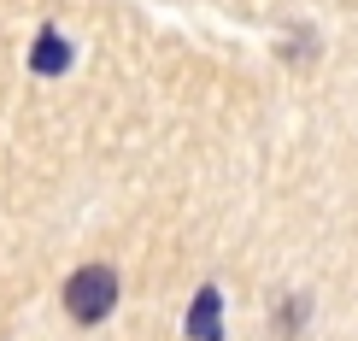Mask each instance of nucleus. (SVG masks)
Segmentation results:
<instances>
[{
	"label": "nucleus",
	"mask_w": 358,
	"mask_h": 341,
	"mask_svg": "<svg viewBox=\"0 0 358 341\" xmlns=\"http://www.w3.org/2000/svg\"><path fill=\"white\" fill-rule=\"evenodd\" d=\"M112 306H117V271L106 259H94V265H83V271H71V283H65V312L71 323H100V318H112Z\"/></svg>",
	"instance_id": "nucleus-1"
},
{
	"label": "nucleus",
	"mask_w": 358,
	"mask_h": 341,
	"mask_svg": "<svg viewBox=\"0 0 358 341\" xmlns=\"http://www.w3.org/2000/svg\"><path fill=\"white\" fill-rule=\"evenodd\" d=\"M223 294L206 283L200 294H194V306H188V318H182V330H188V341H223Z\"/></svg>",
	"instance_id": "nucleus-2"
},
{
	"label": "nucleus",
	"mask_w": 358,
	"mask_h": 341,
	"mask_svg": "<svg viewBox=\"0 0 358 341\" xmlns=\"http://www.w3.org/2000/svg\"><path fill=\"white\" fill-rule=\"evenodd\" d=\"M71 59H77V48L65 41V29H41L36 48H29V71L36 77H59V71H71Z\"/></svg>",
	"instance_id": "nucleus-3"
}]
</instances>
